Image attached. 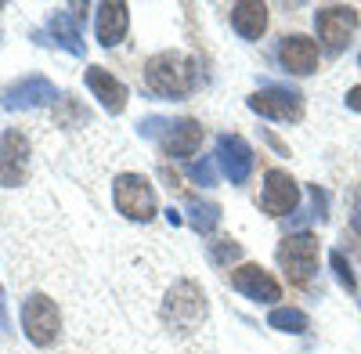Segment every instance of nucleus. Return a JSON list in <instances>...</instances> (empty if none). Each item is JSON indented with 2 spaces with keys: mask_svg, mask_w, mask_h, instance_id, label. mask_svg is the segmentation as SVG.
<instances>
[{
  "mask_svg": "<svg viewBox=\"0 0 361 354\" xmlns=\"http://www.w3.org/2000/svg\"><path fill=\"white\" fill-rule=\"evenodd\" d=\"M58 98H62V94H58V87H54L47 76L29 73V76H22V80H15V83L4 87V98H0V105L11 109V112H22V109L51 105V102H58Z\"/></svg>",
  "mask_w": 361,
  "mask_h": 354,
  "instance_id": "6e6552de",
  "label": "nucleus"
},
{
  "mask_svg": "<svg viewBox=\"0 0 361 354\" xmlns=\"http://www.w3.org/2000/svg\"><path fill=\"white\" fill-rule=\"evenodd\" d=\"M267 326L279 329V333L300 336V333L311 329V318H307V311H300V307H275V311L267 315Z\"/></svg>",
  "mask_w": 361,
  "mask_h": 354,
  "instance_id": "6ab92c4d",
  "label": "nucleus"
},
{
  "mask_svg": "<svg viewBox=\"0 0 361 354\" xmlns=\"http://www.w3.org/2000/svg\"><path fill=\"white\" fill-rule=\"evenodd\" d=\"M22 333H25L29 343H37V347L58 343L62 315H58V304L47 297V293H29V297L22 300Z\"/></svg>",
  "mask_w": 361,
  "mask_h": 354,
  "instance_id": "20e7f679",
  "label": "nucleus"
},
{
  "mask_svg": "<svg viewBox=\"0 0 361 354\" xmlns=\"http://www.w3.org/2000/svg\"><path fill=\"white\" fill-rule=\"evenodd\" d=\"M127 29H130V8L119 4V0H105L98 4V15H94V37L102 47H116L127 40Z\"/></svg>",
  "mask_w": 361,
  "mask_h": 354,
  "instance_id": "2eb2a0df",
  "label": "nucleus"
},
{
  "mask_svg": "<svg viewBox=\"0 0 361 354\" xmlns=\"http://www.w3.org/2000/svg\"><path fill=\"white\" fill-rule=\"evenodd\" d=\"M275 257H279V268L289 275V282L304 289V286L311 282V275L318 271L322 246H318L314 235H307V231H296V235H286V239L279 243Z\"/></svg>",
  "mask_w": 361,
  "mask_h": 354,
  "instance_id": "7ed1b4c3",
  "label": "nucleus"
},
{
  "mask_svg": "<svg viewBox=\"0 0 361 354\" xmlns=\"http://www.w3.org/2000/svg\"><path fill=\"white\" fill-rule=\"evenodd\" d=\"M357 66H361V54H357Z\"/></svg>",
  "mask_w": 361,
  "mask_h": 354,
  "instance_id": "c85d7f7f",
  "label": "nucleus"
},
{
  "mask_svg": "<svg viewBox=\"0 0 361 354\" xmlns=\"http://www.w3.org/2000/svg\"><path fill=\"white\" fill-rule=\"evenodd\" d=\"M0 329H8V315H4V293H0Z\"/></svg>",
  "mask_w": 361,
  "mask_h": 354,
  "instance_id": "bb28decb",
  "label": "nucleus"
},
{
  "mask_svg": "<svg viewBox=\"0 0 361 354\" xmlns=\"http://www.w3.org/2000/svg\"><path fill=\"white\" fill-rule=\"evenodd\" d=\"M192 177H195L199 185H214L217 181V170H214V163H209V159H202V163L192 166Z\"/></svg>",
  "mask_w": 361,
  "mask_h": 354,
  "instance_id": "b1692460",
  "label": "nucleus"
},
{
  "mask_svg": "<svg viewBox=\"0 0 361 354\" xmlns=\"http://www.w3.org/2000/svg\"><path fill=\"white\" fill-rule=\"evenodd\" d=\"M347 109L361 112V83H357V87H350V91H347Z\"/></svg>",
  "mask_w": 361,
  "mask_h": 354,
  "instance_id": "a878e982",
  "label": "nucleus"
},
{
  "mask_svg": "<svg viewBox=\"0 0 361 354\" xmlns=\"http://www.w3.org/2000/svg\"><path fill=\"white\" fill-rule=\"evenodd\" d=\"M246 105L257 116H267V120H279V123L304 120V94L289 91V87H264V91L246 98Z\"/></svg>",
  "mask_w": 361,
  "mask_h": 354,
  "instance_id": "0eeeda50",
  "label": "nucleus"
},
{
  "mask_svg": "<svg viewBox=\"0 0 361 354\" xmlns=\"http://www.w3.org/2000/svg\"><path fill=\"white\" fill-rule=\"evenodd\" d=\"M228 282H231L235 293H243V297H250V300H257V304H275V300H282L279 279L271 275V271H264L260 264H238V268L228 275Z\"/></svg>",
  "mask_w": 361,
  "mask_h": 354,
  "instance_id": "9b49d317",
  "label": "nucleus"
},
{
  "mask_svg": "<svg viewBox=\"0 0 361 354\" xmlns=\"http://www.w3.org/2000/svg\"><path fill=\"white\" fill-rule=\"evenodd\" d=\"M243 257V246H238L235 239H214L209 243V260L217 264V268H228L231 260Z\"/></svg>",
  "mask_w": 361,
  "mask_h": 354,
  "instance_id": "4be33fe9",
  "label": "nucleus"
},
{
  "mask_svg": "<svg viewBox=\"0 0 361 354\" xmlns=\"http://www.w3.org/2000/svg\"><path fill=\"white\" fill-rule=\"evenodd\" d=\"M357 22H361V15H357L354 4H325V8H318V15H314L318 40L333 51V54H340V51L350 44V37L357 33Z\"/></svg>",
  "mask_w": 361,
  "mask_h": 354,
  "instance_id": "423d86ee",
  "label": "nucleus"
},
{
  "mask_svg": "<svg viewBox=\"0 0 361 354\" xmlns=\"http://www.w3.org/2000/svg\"><path fill=\"white\" fill-rule=\"evenodd\" d=\"M166 221H170V224H180V214L173 210V206H170V210H166Z\"/></svg>",
  "mask_w": 361,
  "mask_h": 354,
  "instance_id": "cd10ccee",
  "label": "nucleus"
},
{
  "mask_svg": "<svg viewBox=\"0 0 361 354\" xmlns=\"http://www.w3.org/2000/svg\"><path fill=\"white\" fill-rule=\"evenodd\" d=\"M188 224H192L199 235H209V231L221 224V206H217V202L192 199V202H188Z\"/></svg>",
  "mask_w": 361,
  "mask_h": 354,
  "instance_id": "aec40b11",
  "label": "nucleus"
},
{
  "mask_svg": "<svg viewBox=\"0 0 361 354\" xmlns=\"http://www.w3.org/2000/svg\"><path fill=\"white\" fill-rule=\"evenodd\" d=\"M0 11H4V4H0Z\"/></svg>",
  "mask_w": 361,
  "mask_h": 354,
  "instance_id": "c756f323",
  "label": "nucleus"
},
{
  "mask_svg": "<svg viewBox=\"0 0 361 354\" xmlns=\"http://www.w3.org/2000/svg\"><path fill=\"white\" fill-rule=\"evenodd\" d=\"M206 322V293L195 279H177L163 300V326L177 336H192Z\"/></svg>",
  "mask_w": 361,
  "mask_h": 354,
  "instance_id": "f03ea898",
  "label": "nucleus"
},
{
  "mask_svg": "<svg viewBox=\"0 0 361 354\" xmlns=\"http://www.w3.org/2000/svg\"><path fill=\"white\" fill-rule=\"evenodd\" d=\"M202 138H206L202 123H195V120H173V123H166V130L159 134V149H163V156H170V159H185V156H195V152H199Z\"/></svg>",
  "mask_w": 361,
  "mask_h": 354,
  "instance_id": "4468645a",
  "label": "nucleus"
},
{
  "mask_svg": "<svg viewBox=\"0 0 361 354\" xmlns=\"http://www.w3.org/2000/svg\"><path fill=\"white\" fill-rule=\"evenodd\" d=\"M350 228L361 235V185H357L354 195H350Z\"/></svg>",
  "mask_w": 361,
  "mask_h": 354,
  "instance_id": "393cba45",
  "label": "nucleus"
},
{
  "mask_svg": "<svg viewBox=\"0 0 361 354\" xmlns=\"http://www.w3.org/2000/svg\"><path fill=\"white\" fill-rule=\"evenodd\" d=\"M83 80H87V87H90V94H94L109 112H123V109H127V83H123V80H116L109 69H102V66H87Z\"/></svg>",
  "mask_w": 361,
  "mask_h": 354,
  "instance_id": "dca6fc26",
  "label": "nucleus"
},
{
  "mask_svg": "<svg viewBox=\"0 0 361 354\" xmlns=\"http://www.w3.org/2000/svg\"><path fill=\"white\" fill-rule=\"evenodd\" d=\"M112 199H116V210L127 221H152L156 210H159L156 188L141 173H119L116 185H112Z\"/></svg>",
  "mask_w": 361,
  "mask_h": 354,
  "instance_id": "39448f33",
  "label": "nucleus"
},
{
  "mask_svg": "<svg viewBox=\"0 0 361 354\" xmlns=\"http://www.w3.org/2000/svg\"><path fill=\"white\" fill-rule=\"evenodd\" d=\"M54 123L58 127H90V116H87V109L76 102V98H69V94H62L54 102Z\"/></svg>",
  "mask_w": 361,
  "mask_h": 354,
  "instance_id": "412c9836",
  "label": "nucleus"
},
{
  "mask_svg": "<svg viewBox=\"0 0 361 354\" xmlns=\"http://www.w3.org/2000/svg\"><path fill=\"white\" fill-rule=\"evenodd\" d=\"M228 18L243 40H260L267 33V4H260V0H238L228 8Z\"/></svg>",
  "mask_w": 361,
  "mask_h": 354,
  "instance_id": "f3484780",
  "label": "nucleus"
},
{
  "mask_svg": "<svg viewBox=\"0 0 361 354\" xmlns=\"http://www.w3.org/2000/svg\"><path fill=\"white\" fill-rule=\"evenodd\" d=\"M217 166L231 185H246L253 173V149L243 134H221L217 138Z\"/></svg>",
  "mask_w": 361,
  "mask_h": 354,
  "instance_id": "9d476101",
  "label": "nucleus"
},
{
  "mask_svg": "<svg viewBox=\"0 0 361 354\" xmlns=\"http://www.w3.org/2000/svg\"><path fill=\"white\" fill-rule=\"evenodd\" d=\"M329 264H333V271H336L340 286H343L347 293H357V279H354V271H350V264H347V257H343L340 250H333V253H329Z\"/></svg>",
  "mask_w": 361,
  "mask_h": 354,
  "instance_id": "5701e85b",
  "label": "nucleus"
},
{
  "mask_svg": "<svg viewBox=\"0 0 361 354\" xmlns=\"http://www.w3.org/2000/svg\"><path fill=\"white\" fill-rule=\"evenodd\" d=\"M318 58H322L318 54V44L311 37H304V33L282 37V44H279V62L293 76H311L318 69Z\"/></svg>",
  "mask_w": 361,
  "mask_h": 354,
  "instance_id": "ddd939ff",
  "label": "nucleus"
},
{
  "mask_svg": "<svg viewBox=\"0 0 361 354\" xmlns=\"http://www.w3.org/2000/svg\"><path fill=\"white\" fill-rule=\"evenodd\" d=\"M25 177H29V138L25 130L11 127L0 138V181L8 188H18L25 185Z\"/></svg>",
  "mask_w": 361,
  "mask_h": 354,
  "instance_id": "f8f14e48",
  "label": "nucleus"
},
{
  "mask_svg": "<svg viewBox=\"0 0 361 354\" xmlns=\"http://www.w3.org/2000/svg\"><path fill=\"white\" fill-rule=\"evenodd\" d=\"M51 33H54V40L62 44L69 54H83V51H87L83 40H80V22H76L69 11H54V15H51Z\"/></svg>",
  "mask_w": 361,
  "mask_h": 354,
  "instance_id": "a211bd4d",
  "label": "nucleus"
},
{
  "mask_svg": "<svg viewBox=\"0 0 361 354\" xmlns=\"http://www.w3.org/2000/svg\"><path fill=\"white\" fill-rule=\"evenodd\" d=\"M145 87L159 98H188L199 87L195 62L185 51H156L148 62L141 66Z\"/></svg>",
  "mask_w": 361,
  "mask_h": 354,
  "instance_id": "f257e3e1",
  "label": "nucleus"
},
{
  "mask_svg": "<svg viewBox=\"0 0 361 354\" xmlns=\"http://www.w3.org/2000/svg\"><path fill=\"white\" fill-rule=\"evenodd\" d=\"M260 206L267 217H289L300 206V185L293 181V173L282 166H271L264 173V192H260Z\"/></svg>",
  "mask_w": 361,
  "mask_h": 354,
  "instance_id": "1a4fd4ad",
  "label": "nucleus"
}]
</instances>
